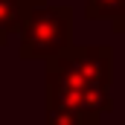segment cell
Returning <instances> with one entry per match:
<instances>
[{"label": "cell", "instance_id": "obj_1", "mask_svg": "<svg viewBox=\"0 0 125 125\" xmlns=\"http://www.w3.org/2000/svg\"><path fill=\"white\" fill-rule=\"evenodd\" d=\"M114 47L70 44L47 58V119L58 125H96L102 116L84 105L90 87H111Z\"/></svg>", "mask_w": 125, "mask_h": 125}, {"label": "cell", "instance_id": "obj_2", "mask_svg": "<svg viewBox=\"0 0 125 125\" xmlns=\"http://www.w3.org/2000/svg\"><path fill=\"white\" fill-rule=\"evenodd\" d=\"M73 9L70 6H50L32 3L23 9L21 26H18V55L23 61H47L58 55L73 44Z\"/></svg>", "mask_w": 125, "mask_h": 125}, {"label": "cell", "instance_id": "obj_3", "mask_svg": "<svg viewBox=\"0 0 125 125\" xmlns=\"http://www.w3.org/2000/svg\"><path fill=\"white\" fill-rule=\"evenodd\" d=\"M23 9V0H0V47H6L9 38L18 32Z\"/></svg>", "mask_w": 125, "mask_h": 125}, {"label": "cell", "instance_id": "obj_4", "mask_svg": "<svg viewBox=\"0 0 125 125\" xmlns=\"http://www.w3.org/2000/svg\"><path fill=\"white\" fill-rule=\"evenodd\" d=\"M125 9V0H84L87 21H111Z\"/></svg>", "mask_w": 125, "mask_h": 125}, {"label": "cell", "instance_id": "obj_5", "mask_svg": "<svg viewBox=\"0 0 125 125\" xmlns=\"http://www.w3.org/2000/svg\"><path fill=\"white\" fill-rule=\"evenodd\" d=\"M111 26H114V32H119V35L125 38V9L116 15V18H111Z\"/></svg>", "mask_w": 125, "mask_h": 125}, {"label": "cell", "instance_id": "obj_6", "mask_svg": "<svg viewBox=\"0 0 125 125\" xmlns=\"http://www.w3.org/2000/svg\"><path fill=\"white\" fill-rule=\"evenodd\" d=\"M32 3H44V0H23V6H32Z\"/></svg>", "mask_w": 125, "mask_h": 125}]
</instances>
